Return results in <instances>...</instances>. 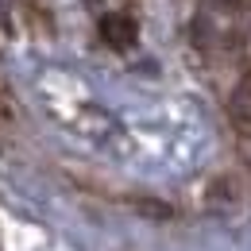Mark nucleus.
Returning <instances> with one entry per match:
<instances>
[{
    "mask_svg": "<svg viewBox=\"0 0 251 251\" xmlns=\"http://www.w3.org/2000/svg\"><path fill=\"white\" fill-rule=\"evenodd\" d=\"M228 108H232V120H236L240 127H251V70L240 77V81H236Z\"/></svg>",
    "mask_w": 251,
    "mask_h": 251,
    "instance_id": "nucleus-2",
    "label": "nucleus"
},
{
    "mask_svg": "<svg viewBox=\"0 0 251 251\" xmlns=\"http://www.w3.org/2000/svg\"><path fill=\"white\" fill-rule=\"evenodd\" d=\"M97 35H100V43L112 47V50H131V47L139 43V24H135L127 12H104V16L97 20Z\"/></svg>",
    "mask_w": 251,
    "mask_h": 251,
    "instance_id": "nucleus-1",
    "label": "nucleus"
},
{
    "mask_svg": "<svg viewBox=\"0 0 251 251\" xmlns=\"http://www.w3.org/2000/svg\"><path fill=\"white\" fill-rule=\"evenodd\" d=\"M209 4H213L217 12H240V8H244V0H209Z\"/></svg>",
    "mask_w": 251,
    "mask_h": 251,
    "instance_id": "nucleus-4",
    "label": "nucleus"
},
{
    "mask_svg": "<svg viewBox=\"0 0 251 251\" xmlns=\"http://www.w3.org/2000/svg\"><path fill=\"white\" fill-rule=\"evenodd\" d=\"M135 209L139 213H151V217H170V209L162 201H135Z\"/></svg>",
    "mask_w": 251,
    "mask_h": 251,
    "instance_id": "nucleus-3",
    "label": "nucleus"
}]
</instances>
